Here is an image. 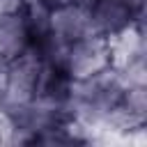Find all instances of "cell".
Masks as SVG:
<instances>
[{
  "label": "cell",
  "instance_id": "2",
  "mask_svg": "<svg viewBox=\"0 0 147 147\" xmlns=\"http://www.w3.org/2000/svg\"><path fill=\"white\" fill-rule=\"evenodd\" d=\"M32 14L0 16V62H9L32 46Z\"/></svg>",
  "mask_w": 147,
  "mask_h": 147
},
{
  "label": "cell",
  "instance_id": "1",
  "mask_svg": "<svg viewBox=\"0 0 147 147\" xmlns=\"http://www.w3.org/2000/svg\"><path fill=\"white\" fill-rule=\"evenodd\" d=\"M55 62L71 83H85L113 69V51L106 34H87L60 51Z\"/></svg>",
  "mask_w": 147,
  "mask_h": 147
},
{
  "label": "cell",
  "instance_id": "3",
  "mask_svg": "<svg viewBox=\"0 0 147 147\" xmlns=\"http://www.w3.org/2000/svg\"><path fill=\"white\" fill-rule=\"evenodd\" d=\"M28 11H30V0H0V16H16Z\"/></svg>",
  "mask_w": 147,
  "mask_h": 147
},
{
  "label": "cell",
  "instance_id": "4",
  "mask_svg": "<svg viewBox=\"0 0 147 147\" xmlns=\"http://www.w3.org/2000/svg\"><path fill=\"white\" fill-rule=\"evenodd\" d=\"M44 9H53V7H60V5H67V2H74V0H37Z\"/></svg>",
  "mask_w": 147,
  "mask_h": 147
}]
</instances>
